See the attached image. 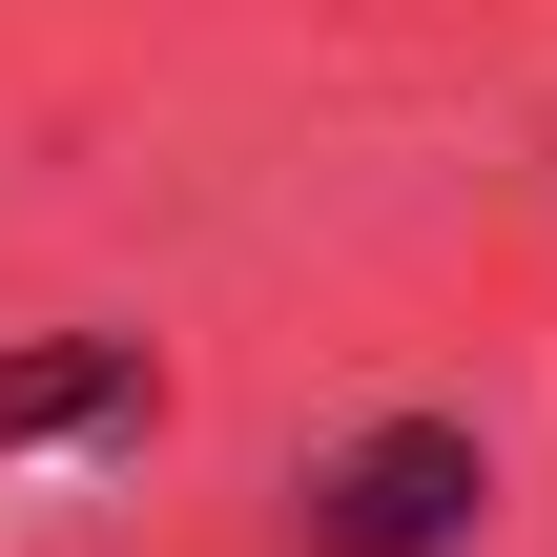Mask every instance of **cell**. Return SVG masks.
I'll use <instances>...</instances> for the list:
<instances>
[{
	"label": "cell",
	"instance_id": "7a4b0ae2",
	"mask_svg": "<svg viewBox=\"0 0 557 557\" xmlns=\"http://www.w3.org/2000/svg\"><path fill=\"white\" fill-rule=\"evenodd\" d=\"M165 393H145V351H41V372H0V455H41V434H145Z\"/></svg>",
	"mask_w": 557,
	"mask_h": 557
},
{
	"label": "cell",
	"instance_id": "6da1fadb",
	"mask_svg": "<svg viewBox=\"0 0 557 557\" xmlns=\"http://www.w3.org/2000/svg\"><path fill=\"white\" fill-rule=\"evenodd\" d=\"M475 434L455 413H393V434H351V455H310V496H289V537L310 557H455L475 537Z\"/></svg>",
	"mask_w": 557,
	"mask_h": 557
}]
</instances>
